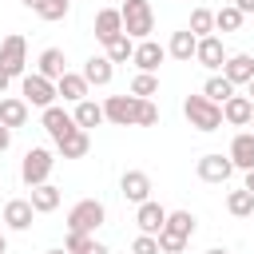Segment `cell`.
Returning a JSON list of instances; mask_svg holds the SVG:
<instances>
[{
    "label": "cell",
    "instance_id": "1",
    "mask_svg": "<svg viewBox=\"0 0 254 254\" xmlns=\"http://www.w3.org/2000/svg\"><path fill=\"white\" fill-rule=\"evenodd\" d=\"M183 115H187V123H190L194 131H218V127H222V103L206 99L202 91L183 99Z\"/></svg>",
    "mask_w": 254,
    "mask_h": 254
},
{
    "label": "cell",
    "instance_id": "2",
    "mask_svg": "<svg viewBox=\"0 0 254 254\" xmlns=\"http://www.w3.org/2000/svg\"><path fill=\"white\" fill-rule=\"evenodd\" d=\"M119 16H123V32L131 40H147L155 32V8H151V0H123Z\"/></svg>",
    "mask_w": 254,
    "mask_h": 254
},
{
    "label": "cell",
    "instance_id": "3",
    "mask_svg": "<svg viewBox=\"0 0 254 254\" xmlns=\"http://www.w3.org/2000/svg\"><path fill=\"white\" fill-rule=\"evenodd\" d=\"M107 218V206L99 198H79L71 210H67V230H79V234H95Z\"/></svg>",
    "mask_w": 254,
    "mask_h": 254
},
{
    "label": "cell",
    "instance_id": "4",
    "mask_svg": "<svg viewBox=\"0 0 254 254\" xmlns=\"http://www.w3.org/2000/svg\"><path fill=\"white\" fill-rule=\"evenodd\" d=\"M52 167H56V155L48 147H28L24 151V163H20V179L28 187H40V183H48Z\"/></svg>",
    "mask_w": 254,
    "mask_h": 254
},
{
    "label": "cell",
    "instance_id": "5",
    "mask_svg": "<svg viewBox=\"0 0 254 254\" xmlns=\"http://www.w3.org/2000/svg\"><path fill=\"white\" fill-rule=\"evenodd\" d=\"M20 95H24V103L28 107H52L56 103V83L52 79H44L40 71H24L20 75Z\"/></svg>",
    "mask_w": 254,
    "mask_h": 254
},
{
    "label": "cell",
    "instance_id": "6",
    "mask_svg": "<svg viewBox=\"0 0 254 254\" xmlns=\"http://www.w3.org/2000/svg\"><path fill=\"white\" fill-rule=\"evenodd\" d=\"M139 95H107L103 99V119L115 127H135L139 123Z\"/></svg>",
    "mask_w": 254,
    "mask_h": 254
},
{
    "label": "cell",
    "instance_id": "7",
    "mask_svg": "<svg viewBox=\"0 0 254 254\" xmlns=\"http://www.w3.org/2000/svg\"><path fill=\"white\" fill-rule=\"evenodd\" d=\"M0 67H4L12 79L28 71V44H24L20 32H8V36L0 40Z\"/></svg>",
    "mask_w": 254,
    "mask_h": 254
},
{
    "label": "cell",
    "instance_id": "8",
    "mask_svg": "<svg viewBox=\"0 0 254 254\" xmlns=\"http://www.w3.org/2000/svg\"><path fill=\"white\" fill-rule=\"evenodd\" d=\"M194 175H198L202 183H230V175H234V163H230V155H222V151H210V155H202V159L194 163Z\"/></svg>",
    "mask_w": 254,
    "mask_h": 254
},
{
    "label": "cell",
    "instance_id": "9",
    "mask_svg": "<svg viewBox=\"0 0 254 254\" xmlns=\"http://www.w3.org/2000/svg\"><path fill=\"white\" fill-rule=\"evenodd\" d=\"M226 48H222V40L218 36H198V48H194V64H202L206 71H218L222 64H226Z\"/></svg>",
    "mask_w": 254,
    "mask_h": 254
},
{
    "label": "cell",
    "instance_id": "10",
    "mask_svg": "<svg viewBox=\"0 0 254 254\" xmlns=\"http://www.w3.org/2000/svg\"><path fill=\"white\" fill-rule=\"evenodd\" d=\"M167 60V48L163 44H155L151 36L147 40H135V52H131V64L139 67V71H159V64Z\"/></svg>",
    "mask_w": 254,
    "mask_h": 254
},
{
    "label": "cell",
    "instance_id": "11",
    "mask_svg": "<svg viewBox=\"0 0 254 254\" xmlns=\"http://www.w3.org/2000/svg\"><path fill=\"white\" fill-rule=\"evenodd\" d=\"M40 127L52 135V143L56 139H64L67 131H75V119H71V111H64L60 103H52V107H44L40 111Z\"/></svg>",
    "mask_w": 254,
    "mask_h": 254
},
{
    "label": "cell",
    "instance_id": "12",
    "mask_svg": "<svg viewBox=\"0 0 254 254\" xmlns=\"http://www.w3.org/2000/svg\"><path fill=\"white\" fill-rule=\"evenodd\" d=\"M119 194L127 198V202H147L151 198V175L147 171H123V179H119Z\"/></svg>",
    "mask_w": 254,
    "mask_h": 254
},
{
    "label": "cell",
    "instance_id": "13",
    "mask_svg": "<svg viewBox=\"0 0 254 254\" xmlns=\"http://www.w3.org/2000/svg\"><path fill=\"white\" fill-rule=\"evenodd\" d=\"M163 222H167V206H159L155 198H147V202L135 206V226H139V234H159Z\"/></svg>",
    "mask_w": 254,
    "mask_h": 254
},
{
    "label": "cell",
    "instance_id": "14",
    "mask_svg": "<svg viewBox=\"0 0 254 254\" xmlns=\"http://www.w3.org/2000/svg\"><path fill=\"white\" fill-rule=\"evenodd\" d=\"M250 115H254V99H250V95H238V91H234V95L222 103V123H230V127H246Z\"/></svg>",
    "mask_w": 254,
    "mask_h": 254
},
{
    "label": "cell",
    "instance_id": "15",
    "mask_svg": "<svg viewBox=\"0 0 254 254\" xmlns=\"http://www.w3.org/2000/svg\"><path fill=\"white\" fill-rule=\"evenodd\" d=\"M222 75H226L234 87L250 83V79H254V56H246V52H234V56H226V64H222Z\"/></svg>",
    "mask_w": 254,
    "mask_h": 254
},
{
    "label": "cell",
    "instance_id": "16",
    "mask_svg": "<svg viewBox=\"0 0 254 254\" xmlns=\"http://www.w3.org/2000/svg\"><path fill=\"white\" fill-rule=\"evenodd\" d=\"M230 163H234V171H250L254 167V131H238L234 139H230Z\"/></svg>",
    "mask_w": 254,
    "mask_h": 254
},
{
    "label": "cell",
    "instance_id": "17",
    "mask_svg": "<svg viewBox=\"0 0 254 254\" xmlns=\"http://www.w3.org/2000/svg\"><path fill=\"white\" fill-rule=\"evenodd\" d=\"M87 79H83V71H64L60 79H56V95H64V103H79V99H87Z\"/></svg>",
    "mask_w": 254,
    "mask_h": 254
},
{
    "label": "cell",
    "instance_id": "18",
    "mask_svg": "<svg viewBox=\"0 0 254 254\" xmlns=\"http://www.w3.org/2000/svg\"><path fill=\"white\" fill-rule=\"evenodd\" d=\"M87 147H91V135H87L83 127H75V131H67L64 139H56V155H60V159H83Z\"/></svg>",
    "mask_w": 254,
    "mask_h": 254
},
{
    "label": "cell",
    "instance_id": "19",
    "mask_svg": "<svg viewBox=\"0 0 254 254\" xmlns=\"http://www.w3.org/2000/svg\"><path fill=\"white\" fill-rule=\"evenodd\" d=\"M32 218H36V210H32L28 198H8V202H4V226H8V230H28Z\"/></svg>",
    "mask_w": 254,
    "mask_h": 254
},
{
    "label": "cell",
    "instance_id": "20",
    "mask_svg": "<svg viewBox=\"0 0 254 254\" xmlns=\"http://www.w3.org/2000/svg\"><path fill=\"white\" fill-rule=\"evenodd\" d=\"M194 48H198V36H194L190 28H183V32H171L167 56H171V60H179V64H190V60H194Z\"/></svg>",
    "mask_w": 254,
    "mask_h": 254
},
{
    "label": "cell",
    "instance_id": "21",
    "mask_svg": "<svg viewBox=\"0 0 254 254\" xmlns=\"http://www.w3.org/2000/svg\"><path fill=\"white\" fill-rule=\"evenodd\" d=\"M119 32H123V16H119V8H99V12H95V40L107 44V40H115Z\"/></svg>",
    "mask_w": 254,
    "mask_h": 254
},
{
    "label": "cell",
    "instance_id": "22",
    "mask_svg": "<svg viewBox=\"0 0 254 254\" xmlns=\"http://www.w3.org/2000/svg\"><path fill=\"white\" fill-rule=\"evenodd\" d=\"M83 79H87L91 87H107V83L115 79V64H111L107 56H91V60L83 64Z\"/></svg>",
    "mask_w": 254,
    "mask_h": 254
},
{
    "label": "cell",
    "instance_id": "23",
    "mask_svg": "<svg viewBox=\"0 0 254 254\" xmlns=\"http://www.w3.org/2000/svg\"><path fill=\"white\" fill-rule=\"evenodd\" d=\"M0 123L12 127V131L28 123V103H24V95H4V99H0Z\"/></svg>",
    "mask_w": 254,
    "mask_h": 254
},
{
    "label": "cell",
    "instance_id": "24",
    "mask_svg": "<svg viewBox=\"0 0 254 254\" xmlns=\"http://www.w3.org/2000/svg\"><path fill=\"white\" fill-rule=\"evenodd\" d=\"M64 64H67V60H64V52H60V48H44V52H40V60H36V71H40L44 79H52V83H56V79L67 71Z\"/></svg>",
    "mask_w": 254,
    "mask_h": 254
},
{
    "label": "cell",
    "instance_id": "25",
    "mask_svg": "<svg viewBox=\"0 0 254 254\" xmlns=\"http://www.w3.org/2000/svg\"><path fill=\"white\" fill-rule=\"evenodd\" d=\"M71 119H75V127H83V131L107 123V119H103V103H95V99H79L75 111H71Z\"/></svg>",
    "mask_w": 254,
    "mask_h": 254
},
{
    "label": "cell",
    "instance_id": "26",
    "mask_svg": "<svg viewBox=\"0 0 254 254\" xmlns=\"http://www.w3.org/2000/svg\"><path fill=\"white\" fill-rule=\"evenodd\" d=\"M32 210L36 214H52L56 206H60V187H52V183H40V187H32Z\"/></svg>",
    "mask_w": 254,
    "mask_h": 254
},
{
    "label": "cell",
    "instance_id": "27",
    "mask_svg": "<svg viewBox=\"0 0 254 254\" xmlns=\"http://www.w3.org/2000/svg\"><path fill=\"white\" fill-rule=\"evenodd\" d=\"M194 226H198V218H194L190 210H167L163 230H171V234H179V238H190V234H194Z\"/></svg>",
    "mask_w": 254,
    "mask_h": 254
},
{
    "label": "cell",
    "instance_id": "28",
    "mask_svg": "<svg viewBox=\"0 0 254 254\" xmlns=\"http://www.w3.org/2000/svg\"><path fill=\"white\" fill-rule=\"evenodd\" d=\"M131 52H135V40H131L127 32H119L115 40H107V44H103V56H107L111 64H127V60H131Z\"/></svg>",
    "mask_w": 254,
    "mask_h": 254
},
{
    "label": "cell",
    "instance_id": "29",
    "mask_svg": "<svg viewBox=\"0 0 254 254\" xmlns=\"http://www.w3.org/2000/svg\"><path fill=\"white\" fill-rule=\"evenodd\" d=\"M226 210H230L234 218H250V214H254V194H250L246 187H242V190H230V194H226Z\"/></svg>",
    "mask_w": 254,
    "mask_h": 254
},
{
    "label": "cell",
    "instance_id": "30",
    "mask_svg": "<svg viewBox=\"0 0 254 254\" xmlns=\"http://www.w3.org/2000/svg\"><path fill=\"white\" fill-rule=\"evenodd\" d=\"M242 20H246V16H242L234 4H222V8L214 12V32H238Z\"/></svg>",
    "mask_w": 254,
    "mask_h": 254
},
{
    "label": "cell",
    "instance_id": "31",
    "mask_svg": "<svg viewBox=\"0 0 254 254\" xmlns=\"http://www.w3.org/2000/svg\"><path fill=\"white\" fill-rule=\"evenodd\" d=\"M202 95H206V99H214V103H226V99L234 95V83H230L226 75H210V79L202 83Z\"/></svg>",
    "mask_w": 254,
    "mask_h": 254
},
{
    "label": "cell",
    "instance_id": "32",
    "mask_svg": "<svg viewBox=\"0 0 254 254\" xmlns=\"http://www.w3.org/2000/svg\"><path fill=\"white\" fill-rule=\"evenodd\" d=\"M131 95H139V99L159 95V75H155V71H139V75L131 79Z\"/></svg>",
    "mask_w": 254,
    "mask_h": 254
},
{
    "label": "cell",
    "instance_id": "33",
    "mask_svg": "<svg viewBox=\"0 0 254 254\" xmlns=\"http://www.w3.org/2000/svg\"><path fill=\"white\" fill-rule=\"evenodd\" d=\"M67 12H71V0H40V8H36V16H40V20H48V24L64 20Z\"/></svg>",
    "mask_w": 254,
    "mask_h": 254
},
{
    "label": "cell",
    "instance_id": "34",
    "mask_svg": "<svg viewBox=\"0 0 254 254\" xmlns=\"http://www.w3.org/2000/svg\"><path fill=\"white\" fill-rule=\"evenodd\" d=\"M187 28H190L194 36H214V12H210V8H194Z\"/></svg>",
    "mask_w": 254,
    "mask_h": 254
},
{
    "label": "cell",
    "instance_id": "35",
    "mask_svg": "<svg viewBox=\"0 0 254 254\" xmlns=\"http://www.w3.org/2000/svg\"><path fill=\"white\" fill-rule=\"evenodd\" d=\"M91 246H95V234L67 230V238H64V250H67V254H91Z\"/></svg>",
    "mask_w": 254,
    "mask_h": 254
},
{
    "label": "cell",
    "instance_id": "36",
    "mask_svg": "<svg viewBox=\"0 0 254 254\" xmlns=\"http://www.w3.org/2000/svg\"><path fill=\"white\" fill-rule=\"evenodd\" d=\"M155 238H159V250H163V254H183L187 242H190V238H179V234H171V230H159Z\"/></svg>",
    "mask_w": 254,
    "mask_h": 254
},
{
    "label": "cell",
    "instance_id": "37",
    "mask_svg": "<svg viewBox=\"0 0 254 254\" xmlns=\"http://www.w3.org/2000/svg\"><path fill=\"white\" fill-rule=\"evenodd\" d=\"M159 123V107H155V99H143L139 103V123L135 127H155Z\"/></svg>",
    "mask_w": 254,
    "mask_h": 254
},
{
    "label": "cell",
    "instance_id": "38",
    "mask_svg": "<svg viewBox=\"0 0 254 254\" xmlns=\"http://www.w3.org/2000/svg\"><path fill=\"white\" fill-rule=\"evenodd\" d=\"M131 254H163V250H159V238L155 234H139L131 242Z\"/></svg>",
    "mask_w": 254,
    "mask_h": 254
},
{
    "label": "cell",
    "instance_id": "39",
    "mask_svg": "<svg viewBox=\"0 0 254 254\" xmlns=\"http://www.w3.org/2000/svg\"><path fill=\"white\" fill-rule=\"evenodd\" d=\"M8 147H12V127H4V123H0V155H4Z\"/></svg>",
    "mask_w": 254,
    "mask_h": 254
},
{
    "label": "cell",
    "instance_id": "40",
    "mask_svg": "<svg viewBox=\"0 0 254 254\" xmlns=\"http://www.w3.org/2000/svg\"><path fill=\"white\" fill-rule=\"evenodd\" d=\"M230 4H234L242 16H250V12H254V0H230Z\"/></svg>",
    "mask_w": 254,
    "mask_h": 254
},
{
    "label": "cell",
    "instance_id": "41",
    "mask_svg": "<svg viewBox=\"0 0 254 254\" xmlns=\"http://www.w3.org/2000/svg\"><path fill=\"white\" fill-rule=\"evenodd\" d=\"M8 83H12V75H8V71H4V67H0V95H4V91H8Z\"/></svg>",
    "mask_w": 254,
    "mask_h": 254
},
{
    "label": "cell",
    "instance_id": "42",
    "mask_svg": "<svg viewBox=\"0 0 254 254\" xmlns=\"http://www.w3.org/2000/svg\"><path fill=\"white\" fill-rule=\"evenodd\" d=\"M242 187H246V190H250V194H254V167H250V171H246V183H242Z\"/></svg>",
    "mask_w": 254,
    "mask_h": 254
},
{
    "label": "cell",
    "instance_id": "43",
    "mask_svg": "<svg viewBox=\"0 0 254 254\" xmlns=\"http://www.w3.org/2000/svg\"><path fill=\"white\" fill-rule=\"evenodd\" d=\"M20 4H24V8H32V12L40 8V0H20Z\"/></svg>",
    "mask_w": 254,
    "mask_h": 254
},
{
    "label": "cell",
    "instance_id": "44",
    "mask_svg": "<svg viewBox=\"0 0 254 254\" xmlns=\"http://www.w3.org/2000/svg\"><path fill=\"white\" fill-rule=\"evenodd\" d=\"M206 254H230V250H226V246H210Z\"/></svg>",
    "mask_w": 254,
    "mask_h": 254
},
{
    "label": "cell",
    "instance_id": "45",
    "mask_svg": "<svg viewBox=\"0 0 254 254\" xmlns=\"http://www.w3.org/2000/svg\"><path fill=\"white\" fill-rule=\"evenodd\" d=\"M0 254H8V238L4 234H0Z\"/></svg>",
    "mask_w": 254,
    "mask_h": 254
},
{
    "label": "cell",
    "instance_id": "46",
    "mask_svg": "<svg viewBox=\"0 0 254 254\" xmlns=\"http://www.w3.org/2000/svg\"><path fill=\"white\" fill-rule=\"evenodd\" d=\"M48 254H67V250H64V246H56V250H48Z\"/></svg>",
    "mask_w": 254,
    "mask_h": 254
},
{
    "label": "cell",
    "instance_id": "47",
    "mask_svg": "<svg viewBox=\"0 0 254 254\" xmlns=\"http://www.w3.org/2000/svg\"><path fill=\"white\" fill-rule=\"evenodd\" d=\"M246 87H250V99H254V79H250V83H246Z\"/></svg>",
    "mask_w": 254,
    "mask_h": 254
},
{
    "label": "cell",
    "instance_id": "48",
    "mask_svg": "<svg viewBox=\"0 0 254 254\" xmlns=\"http://www.w3.org/2000/svg\"><path fill=\"white\" fill-rule=\"evenodd\" d=\"M246 127H250V131H254V115H250V123H246Z\"/></svg>",
    "mask_w": 254,
    "mask_h": 254
}]
</instances>
